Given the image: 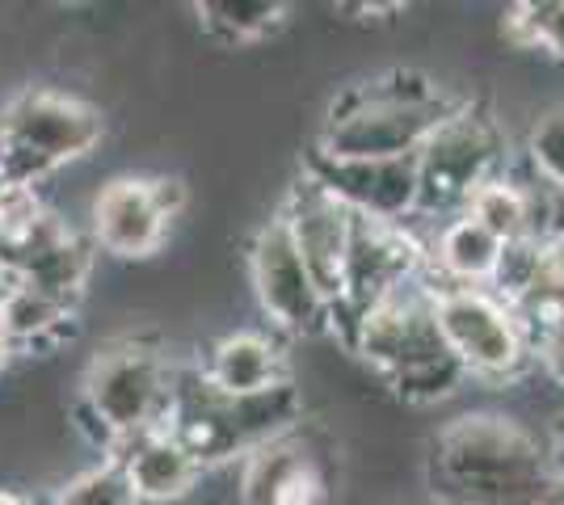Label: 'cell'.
Returning a JSON list of instances; mask_svg holds the SVG:
<instances>
[{
    "label": "cell",
    "mask_w": 564,
    "mask_h": 505,
    "mask_svg": "<svg viewBox=\"0 0 564 505\" xmlns=\"http://www.w3.org/2000/svg\"><path fill=\"white\" fill-rule=\"evenodd\" d=\"M434 316L451 359L464 362L471 380L514 384L531 371V341L514 308L489 287H434Z\"/></svg>",
    "instance_id": "cell-6"
},
{
    "label": "cell",
    "mask_w": 564,
    "mask_h": 505,
    "mask_svg": "<svg viewBox=\"0 0 564 505\" xmlns=\"http://www.w3.org/2000/svg\"><path fill=\"white\" fill-rule=\"evenodd\" d=\"M203 375L219 387L224 396H258L270 387L286 384V354L279 341L265 333H228L219 337L207 359H203Z\"/></svg>",
    "instance_id": "cell-17"
},
{
    "label": "cell",
    "mask_w": 564,
    "mask_h": 505,
    "mask_svg": "<svg viewBox=\"0 0 564 505\" xmlns=\"http://www.w3.org/2000/svg\"><path fill=\"white\" fill-rule=\"evenodd\" d=\"M304 173L358 219L409 223V219L417 216V194H422L417 156H397V161H325V156L312 152Z\"/></svg>",
    "instance_id": "cell-12"
},
{
    "label": "cell",
    "mask_w": 564,
    "mask_h": 505,
    "mask_svg": "<svg viewBox=\"0 0 564 505\" xmlns=\"http://www.w3.org/2000/svg\"><path fill=\"white\" fill-rule=\"evenodd\" d=\"M531 354L535 362H543V371L564 387V325H552L543 333L531 337Z\"/></svg>",
    "instance_id": "cell-27"
},
{
    "label": "cell",
    "mask_w": 564,
    "mask_h": 505,
    "mask_svg": "<svg viewBox=\"0 0 564 505\" xmlns=\"http://www.w3.org/2000/svg\"><path fill=\"white\" fill-rule=\"evenodd\" d=\"M527 168L564 194V106L547 110L527 135Z\"/></svg>",
    "instance_id": "cell-26"
},
{
    "label": "cell",
    "mask_w": 564,
    "mask_h": 505,
    "mask_svg": "<svg viewBox=\"0 0 564 505\" xmlns=\"http://www.w3.org/2000/svg\"><path fill=\"white\" fill-rule=\"evenodd\" d=\"M471 384V375L464 371V362L447 359L430 362V366H417V371H404L397 380H388V387L397 392L400 400L409 405H443L455 392H464Z\"/></svg>",
    "instance_id": "cell-24"
},
{
    "label": "cell",
    "mask_w": 564,
    "mask_h": 505,
    "mask_svg": "<svg viewBox=\"0 0 564 505\" xmlns=\"http://www.w3.org/2000/svg\"><path fill=\"white\" fill-rule=\"evenodd\" d=\"M51 505H140V502H135L131 484L122 476V468H118L115 459H106V463H97L89 472L72 476V481L55 493Z\"/></svg>",
    "instance_id": "cell-25"
},
{
    "label": "cell",
    "mask_w": 564,
    "mask_h": 505,
    "mask_svg": "<svg viewBox=\"0 0 564 505\" xmlns=\"http://www.w3.org/2000/svg\"><path fill=\"white\" fill-rule=\"evenodd\" d=\"M543 278V244L531 241V237H518V241L501 244V257H497V270L489 278V290H494L501 304H522L535 283Z\"/></svg>",
    "instance_id": "cell-22"
},
{
    "label": "cell",
    "mask_w": 564,
    "mask_h": 505,
    "mask_svg": "<svg viewBox=\"0 0 564 505\" xmlns=\"http://www.w3.org/2000/svg\"><path fill=\"white\" fill-rule=\"evenodd\" d=\"M506 25H510L514 43H522L527 51H547V55L564 59V0L514 4Z\"/></svg>",
    "instance_id": "cell-23"
},
{
    "label": "cell",
    "mask_w": 564,
    "mask_h": 505,
    "mask_svg": "<svg viewBox=\"0 0 564 505\" xmlns=\"http://www.w3.org/2000/svg\"><path fill=\"white\" fill-rule=\"evenodd\" d=\"M552 476L540 438L506 413H464L434 438V481L451 505L543 502Z\"/></svg>",
    "instance_id": "cell-1"
},
{
    "label": "cell",
    "mask_w": 564,
    "mask_h": 505,
    "mask_svg": "<svg viewBox=\"0 0 564 505\" xmlns=\"http://www.w3.org/2000/svg\"><path fill=\"white\" fill-rule=\"evenodd\" d=\"M497 257H501V241L489 237L476 219L455 216L425 249L422 274L430 278V287H438V283L443 287H489Z\"/></svg>",
    "instance_id": "cell-18"
},
{
    "label": "cell",
    "mask_w": 564,
    "mask_h": 505,
    "mask_svg": "<svg viewBox=\"0 0 564 505\" xmlns=\"http://www.w3.org/2000/svg\"><path fill=\"white\" fill-rule=\"evenodd\" d=\"M422 265L425 244L413 237L409 223H376V219L354 216L350 249H346V265H341V287H337V299L329 304V329L350 345L362 316L379 308L409 278H417Z\"/></svg>",
    "instance_id": "cell-7"
},
{
    "label": "cell",
    "mask_w": 564,
    "mask_h": 505,
    "mask_svg": "<svg viewBox=\"0 0 564 505\" xmlns=\"http://www.w3.org/2000/svg\"><path fill=\"white\" fill-rule=\"evenodd\" d=\"M68 299H55L47 290H34L25 283H0V325L9 333L13 354L18 350H51L64 333H72Z\"/></svg>",
    "instance_id": "cell-19"
},
{
    "label": "cell",
    "mask_w": 564,
    "mask_h": 505,
    "mask_svg": "<svg viewBox=\"0 0 564 505\" xmlns=\"http://www.w3.org/2000/svg\"><path fill=\"white\" fill-rule=\"evenodd\" d=\"M194 13L212 39L240 47V43H258L265 34H274L286 18V4L279 0H207V4H194Z\"/></svg>",
    "instance_id": "cell-20"
},
{
    "label": "cell",
    "mask_w": 564,
    "mask_h": 505,
    "mask_svg": "<svg viewBox=\"0 0 564 505\" xmlns=\"http://www.w3.org/2000/svg\"><path fill=\"white\" fill-rule=\"evenodd\" d=\"M350 350L371 362L383 380H397L404 371H417V366L447 359L451 350L438 333L430 278L425 274L409 278L379 308L362 316V325L354 329Z\"/></svg>",
    "instance_id": "cell-9"
},
{
    "label": "cell",
    "mask_w": 564,
    "mask_h": 505,
    "mask_svg": "<svg viewBox=\"0 0 564 505\" xmlns=\"http://www.w3.org/2000/svg\"><path fill=\"white\" fill-rule=\"evenodd\" d=\"M110 459L122 468V476H127V484H131V493H135L140 505L182 502V497H189V488L198 484V476H203L198 459L189 455L169 430L140 433V438L122 442Z\"/></svg>",
    "instance_id": "cell-15"
},
{
    "label": "cell",
    "mask_w": 564,
    "mask_h": 505,
    "mask_svg": "<svg viewBox=\"0 0 564 505\" xmlns=\"http://www.w3.org/2000/svg\"><path fill=\"white\" fill-rule=\"evenodd\" d=\"M94 237L85 241L72 223L47 211L18 241H0V283H25L76 304L94 274Z\"/></svg>",
    "instance_id": "cell-11"
},
{
    "label": "cell",
    "mask_w": 564,
    "mask_h": 505,
    "mask_svg": "<svg viewBox=\"0 0 564 505\" xmlns=\"http://www.w3.org/2000/svg\"><path fill=\"white\" fill-rule=\"evenodd\" d=\"M501 173V131L494 119L476 114L471 106L455 110L417 152V216H438V211H455L464 216L468 198L489 177Z\"/></svg>",
    "instance_id": "cell-8"
},
{
    "label": "cell",
    "mask_w": 564,
    "mask_h": 505,
    "mask_svg": "<svg viewBox=\"0 0 564 505\" xmlns=\"http://www.w3.org/2000/svg\"><path fill=\"white\" fill-rule=\"evenodd\" d=\"M89 228H94L97 249L127 257V262L152 257L169 232L161 211L152 207L148 177H115V182H106L97 190L94 207H89Z\"/></svg>",
    "instance_id": "cell-14"
},
{
    "label": "cell",
    "mask_w": 564,
    "mask_h": 505,
    "mask_svg": "<svg viewBox=\"0 0 564 505\" xmlns=\"http://www.w3.org/2000/svg\"><path fill=\"white\" fill-rule=\"evenodd\" d=\"M249 274H253L261 312L274 320V329L295 337L329 329V299L316 287L312 270L300 257V249L279 216L258 228L253 249H249Z\"/></svg>",
    "instance_id": "cell-10"
},
{
    "label": "cell",
    "mask_w": 564,
    "mask_h": 505,
    "mask_svg": "<svg viewBox=\"0 0 564 505\" xmlns=\"http://www.w3.org/2000/svg\"><path fill=\"white\" fill-rule=\"evenodd\" d=\"M300 417H304V396L291 380L258 396H224L203 375V366L186 371L173 366L165 430L198 459L203 472L228 459H245L274 438H286L300 426Z\"/></svg>",
    "instance_id": "cell-3"
},
{
    "label": "cell",
    "mask_w": 564,
    "mask_h": 505,
    "mask_svg": "<svg viewBox=\"0 0 564 505\" xmlns=\"http://www.w3.org/2000/svg\"><path fill=\"white\" fill-rule=\"evenodd\" d=\"M543 283L564 290V237L543 244Z\"/></svg>",
    "instance_id": "cell-29"
},
{
    "label": "cell",
    "mask_w": 564,
    "mask_h": 505,
    "mask_svg": "<svg viewBox=\"0 0 564 505\" xmlns=\"http://www.w3.org/2000/svg\"><path fill=\"white\" fill-rule=\"evenodd\" d=\"M101 114L59 89H25L0 110V182L43 186L101 144Z\"/></svg>",
    "instance_id": "cell-5"
},
{
    "label": "cell",
    "mask_w": 564,
    "mask_h": 505,
    "mask_svg": "<svg viewBox=\"0 0 564 505\" xmlns=\"http://www.w3.org/2000/svg\"><path fill=\"white\" fill-rule=\"evenodd\" d=\"M547 459H552V472H564V413L561 421L552 426V451H547Z\"/></svg>",
    "instance_id": "cell-30"
},
{
    "label": "cell",
    "mask_w": 564,
    "mask_h": 505,
    "mask_svg": "<svg viewBox=\"0 0 564 505\" xmlns=\"http://www.w3.org/2000/svg\"><path fill=\"white\" fill-rule=\"evenodd\" d=\"M173 362L140 337L97 350L80 384V430L106 455L148 430H165Z\"/></svg>",
    "instance_id": "cell-4"
},
{
    "label": "cell",
    "mask_w": 564,
    "mask_h": 505,
    "mask_svg": "<svg viewBox=\"0 0 564 505\" xmlns=\"http://www.w3.org/2000/svg\"><path fill=\"white\" fill-rule=\"evenodd\" d=\"M9 359H13V345H9V333H4V325H0V371L9 366Z\"/></svg>",
    "instance_id": "cell-32"
},
{
    "label": "cell",
    "mask_w": 564,
    "mask_h": 505,
    "mask_svg": "<svg viewBox=\"0 0 564 505\" xmlns=\"http://www.w3.org/2000/svg\"><path fill=\"white\" fill-rule=\"evenodd\" d=\"M0 505H34V502L22 497V493H13V488H0Z\"/></svg>",
    "instance_id": "cell-33"
},
{
    "label": "cell",
    "mask_w": 564,
    "mask_h": 505,
    "mask_svg": "<svg viewBox=\"0 0 564 505\" xmlns=\"http://www.w3.org/2000/svg\"><path fill=\"white\" fill-rule=\"evenodd\" d=\"M148 194H152V207L161 211V219H177L186 207V186L182 177H148Z\"/></svg>",
    "instance_id": "cell-28"
},
{
    "label": "cell",
    "mask_w": 564,
    "mask_h": 505,
    "mask_svg": "<svg viewBox=\"0 0 564 505\" xmlns=\"http://www.w3.org/2000/svg\"><path fill=\"white\" fill-rule=\"evenodd\" d=\"M240 505H316L321 497V476L316 463L291 433L274 438L258 451H249L240 463V484H236Z\"/></svg>",
    "instance_id": "cell-16"
},
{
    "label": "cell",
    "mask_w": 564,
    "mask_h": 505,
    "mask_svg": "<svg viewBox=\"0 0 564 505\" xmlns=\"http://www.w3.org/2000/svg\"><path fill=\"white\" fill-rule=\"evenodd\" d=\"M279 219L286 223L300 257L316 278V287L325 290V299L333 304L337 287H341V265H346V249H350L354 216L304 173L286 194V207L279 211Z\"/></svg>",
    "instance_id": "cell-13"
},
{
    "label": "cell",
    "mask_w": 564,
    "mask_h": 505,
    "mask_svg": "<svg viewBox=\"0 0 564 505\" xmlns=\"http://www.w3.org/2000/svg\"><path fill=\"white\" fill-rule=\"evenodd\" d=\"M543 505H564V472H556V476H552L547 493H543Z\"/></svg>",
    "instance_id": "cell-31"
},
{
    "label": "cell",
    "mask_w": 564,
    "mask_h": 505,
    "mask_svg": "<svg viewBox=\"0 0 564 505\" xmlns=\"http://www.w3.org/2000/svg\"><path fill=\"white\" fill-rule=\"evenodd\" d=\"M464 216L476 219V223H480L489 237H497L501 244L527 237V198L518 190L514 173L501 168L497 177H489V182L468 198Z\"/></svg>",
    "instance_id": "cell-21"
},
{
    "label": "cell",
    "mask_w": 564,
    "mask_h": 505,
    "mask_svg": "<svg viewBox=\"0 0 564 505\" xmlns=\"http://www.w3.org/2000/svg\"><path fill=\"white\" fill-rule=\"evenodd\" d=\"M468 101H455L422 73H383L362 80L333 101L329 122L321 131L316 156L325 161H397L417 156L425 140L443 122L464 110Z\"/></svg>",
    "instance_id": "cell-2"
}]
</instances>
